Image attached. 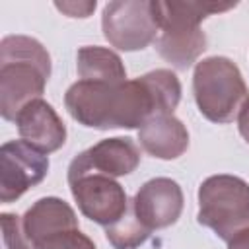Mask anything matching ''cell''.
<instances>
[{"mask_svg":"<svg viewBox=\"0 0 249 249\" xmlns=\"http://www.w3.org/2000/svg\"><path fill=\"white\" fill-rule=\"evenodd\" d=\"M179 101L181 82L167 68H156L119 84L78 80L64 93L70 117L97 130L140 128L156 115H173Z\"/></svg>","mask_w":249,"mask_h":249,"instance_id":"obj_1","label":"cell"},{"mask_svg":"<svg viewBox=\"0 0 249 249\" xmlns=\"http://www.w3.org/2000/svg\"><path fill=\"white\" fill-rule=\"evenodd\" d=\"M193 93L204 119L226 124L235 119L247 99V86L233 60L228 56H208L195 66Z\"/></svg>","mask_w":249,"mask_h":249,"instance_id":"obj_4","label":"cell"},{"mask_svg":"<svg viewBox=\"0 0 249 249\" xmlns=\"http://www.w3.org/2000/svg\"><path fill=\"white\" fill-rule=\"evenodd\" d=\"M237 4L200 2V0H152L154 18L160 27L156 49L160 56L177 70H187L206 49L202 19L212 14L228 12Z\"/></svg>","mask_w":249,"mask_h":249,"instance_id":"obj_3","label":"cell"},{"mask_svg":"<svg viewBox=\"0 0 249 249\" xmlns=\"http://www.w3.org/2000/svg\"><path fill=\"white\" fill-rule=\"evenodd\" d=\"M140 165V148L128 136L105 138L80 152L68 165V171H95L109 177H123Z\"/></svg>","mask_w":249,"mask_h":249,"instance_id":"obj_10","label":"cell"},{"mask_svg":"<svg viewBox=\"0 0 249 249\" xmlns=\"http://www.w3.org/2000/svg\"><path fill=\"white\" fill-rule=\"evenodd\" d=\"M103 37L119 51H142L158 39L152 0H113L101 14Z\"/></svg>","mask_w":249,"mask_h":249,"instance_id":"obj_6","label":"cell"},{"mask_svg":"<svg viewBox=\"0 0 249 249\" xmlns=\"http://www.w3.org/2000/svg\"><path fill=\"white\" fill-rule=\"evenodd\" d=\"M95 0L88 2H54V8L66 14L68 18H89L95 10Z\"/></svg>","mask_w":249,"mask_h":249,"instance_id":"obj_18","label":"cell"},{"mask_svg":"<svg viewBox=\"0 0 249 249\" xmlns=\"http://www.w3.org/2000/svg\"><path fill=\"white\" fill-rule=\"evenodd\" d=\"M152 233L138 222L134 208H132V200H130L126 214L117 224H113L111 228H105V237L115 249H136Z\"/></svg>","mask_w":249,"mask_h":249,"instance_id":"obj_15","label":"cell"},{"mask_svg":"<svg viewBox=\"0 0 249 249\" xmlns=\"http://www.w3.org/2000/svg\"><path fill=\"white\" fill-rule=\"evenodd\" d=\"M237 128H239V134L243 136V140L249 144V95L237 113Z\"/></svg>","mask_w":249,"mask_h":249,"instance_id":"obj_19","label":"cell"},{"mask_svg":"<svg viewBox=\"0 0 249 249\" xmlns=\"http://www.w3.org/2000/svg\"><path fill=\"white\" fill-rule=\"evenodd\" d=\"M51 76L47 49L27 35H6L0 41V115L16 121L18 113L39 99Z\"/></svg>","mask_w":249,"mask_h":249,"instance_id":"obj_2","label":"cell"},{"mask_svg":"<svg viewBox=\"0 0 249 249\" xmlns=\"http://www.w3.org/2000/svg\"><path fill=\"white\" fill-rule=\"evenodd\" d=\"M19 138L43 154L56 152L66 142V126L51 103L45 99L29 101L14 121Z\"/></svg>","mask_w":249,"mask_h":249,"instance_id":"obj_11","label":"cell"},{"mask_svg":"<svg viewBox=\"0 0 249 249\" xmlns=\"http://www.w3.org/2000/svg\"><path fill=\"white\" fill-rule=\"evenodd\" d=\"M138 142L158 160H177L189 148V130L175 115H156L138 128Z\"/></svg>","mask_w":249,"mask_h":249,"instance_id":"obj_13","label":"cell"},{"mask_svg":"<svg viewBox=\"0 0 249 249\" xmlns=\"http://www.w3.org/2000/svg\"><path fill=\"white\" fill-rule=\"evenodd\" d=\"M68 185L80 212L103 228L117 224L130 206L123 185L115 177L95 171H68Z\"/></svg>","mask_w":249,"mask_h":249,"instance_id":"obj_7","label":"cell"},{"mask_svg":"<svg viewBox=\"0 0 249 249\" xmlns=\"http://www.w3.org/2000/svg\"><path fill=\"white\" fill-rule=\"evenodd\" d=\"M196 220L224 241L249 228V183L228 173L206 177L198 187Z\"/></svg>","mask_w":249,"mask_h":249,"instance_id":"obj_5","label":"cell"},{"mask_svg":"<svg viewBox=\"0 0 249 249\" xmlns=\"http://www.w3.org/2000/svg\"><path fill=\"white\" fill-rule=\"evenodd\" d=\"M78 228L80 226L74 208L58 196H43L35 200L21 216V230L29 243V249L54 233Z\"/></svg>","mask_w":249,"mask_h":249,"instance_id":"obj_12","label":"cell"},{"mask_svg":"<svg viewBox=\"0 0 249 249\" xmlns=\"http://www.w3.org/2000/svg\"><path fill=\"white\" fill-rule=\"evenodd\" d=\"M49 173V158L23 140H8L0 148V200L14 202Z\"/></svg>","mask_w":249,"mask_h":249,"instance_id":"obj_8","label":"cell"},{"mask_svg":"<svg viewBox=\"0 0 249 249\" xmlns=\"http://www.w3.org/2000/svg\"><path fill=\"white\" fill-rule=\"evenodd\" d=\"M132 208L138 222L152 233L173 226L183 212V191L169 177L146 181L132 198Z\"/></svg>","mask_w":249,"mask_h":249,"instance_id":"obj_9","label":"cell"},{"mask_svg":"<svg viewBox=\"0 0 249 249\" xmlns=\"http://www.w3.org/2000/svg\"><path fill=\"white\" fill-rule=\"evenodd\" d=\"M76 70L80 80L86 82H107L119 84L126 80V68L123 58L105 47L88 45L76 53Z\"/></svg>","mask_w":249,"mask_h":249,"instance_id":"obj_14","label":"cell"},{"mask_svg":"<svg viewBox=\"0 0 249 249\" xmlns=\"http://www.w3.org/2000/svg\"><path fill=\"white\" fill-rule=\"evenodd\" d=\"M2 220V241L4 249H29V243L21 230V218L10 212L0 216Z\"/></svg>","mask_w":249,"mask_h":249,"instance_id":"obj_17","label":"cell"},{"mask_svg":"<svg viewBox=\"0 0 249 249\" xmlns=\"http://www.w3.org/2000/svg\"><path fill=\"white\" fill-rule=\"evenodd\" d=\"M228 249H249V228L241 230L228 241Z\"/></svg>","mask_w":249,"mask_h":249,"instance_id":"obj_20","label":"cell"},{"mask_svg":"<svg viewBox=\"0 0 249 249\" xmlns=\"http://www.w3.org/2000/svg\"><path fill=\"white\" fill-rule=\"evenodd\" d=\"M33 249H95V243L78 228V230H66L60 233H54L35 243Z\"/></svg>","mask_w":249,"mask_h":249,"instance_id":"obj_16","label":"cell"}]
</instances>
